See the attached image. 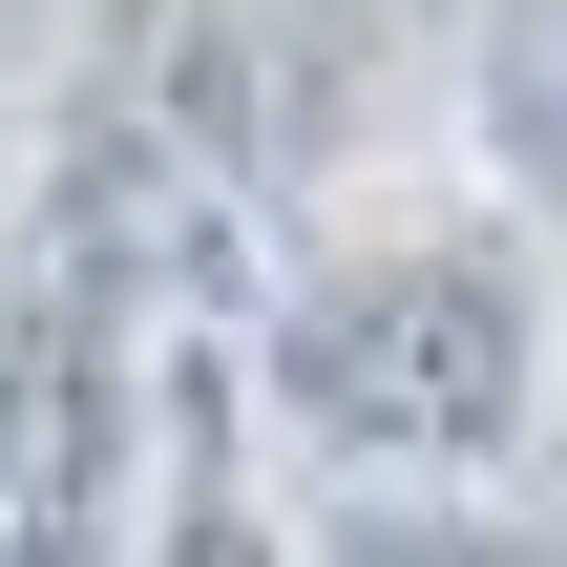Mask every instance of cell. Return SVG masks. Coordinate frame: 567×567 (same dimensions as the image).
Segmentation results:
<instances>
[{
    "instance_id": "6da1fadb",
    "label": "cell",
    "mask_w": 567,
    "mask_h": 567,
    "mask_svg": "<svg viewBox=\"0 0 567 567\" xmlns=\"http://www.w3.org/2000/svg\"><path fill=\"white\" fill-rule=\"evenodd\" d=\"M526 316H547V210L442 147L274 231L252 274V400L316 505H505L526 463Z\"/></svg>"
},
{
    "instance_id": "7a4b0ae2",
    "label": "cell",
    "mask_w": 567,
    "mask_h": 567,
    "mask_svg": "<svg viewBox=\"0 0 567 567\" xmlns=\"http://www.w3.org/2000/svg\"><path fill=\"white\" fill-rule=\"evenodd\" d=\"M84 63H105L252 231H316L337 189L463 147L484 0H105Z\"/></svg>"
},
{
    "instance_id": "3957f363",
    "label": "cell",
    "mask_w": 567,
    "mask_h": 567,
    "mask_svg": "<svg viewBox=\"0 0 567 567\" xmlns=\"http://www.w3.org/2000/svg\"><path fill=\"white\" fill-rule=\"evenodd\" d=\"M316 567H567L547 505H316Z\"/></svg>"
},
{
    "instance_id": "277c9868",
    "label": "cell",
    "mask_w": 567,
    "mask_h": 567,
    "mask_svg": "<svg viewBox=\"0 0 567 567\" xmlns=\"http://www.w3.org/2000/svg\"><path fill=\"white\" fill-rule=\"evenodd\" d=\"M505 505L567 526V231H547V316H526V463H505Z\"/></svg>"
}]
</instances>
